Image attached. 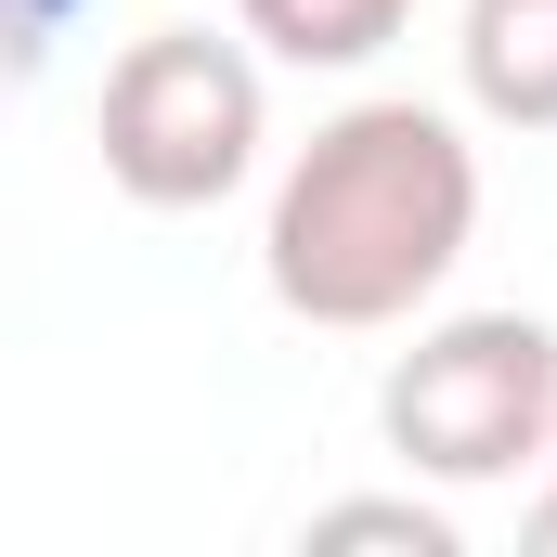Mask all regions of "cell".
I'll return each mask as SVG.
<instances>
[{"label": "cell", "mask_w": 557, "mask_h": 557, "mask_svg": "<svg viewBox=\"0 0 557 557\" xmlns=\"http://www.w3.org/2000/svg\"><path fill=\"white\" fill-rule=\"evenodd\" d=\"M467 234H480V143L441 104L376 91L298 143V169L273 182V221H260V273L298 324L376 337L454 285Z\"/></svg>", "instance_id": "6da1fadb"}, {"label": "cell", "mask_w": 557, "mask_h": 557, "mask_svg": "<svg viewBox=\"0 0 557 557\" xmlns=\"http://www.w3.org/2000/svg\"><path fill=\"white\" fill-rule=\"evenodd\" d=\"M376 428L416 480H519L532 454H557V324L545 311H454L389 363Z\"/></svg>", "instance_id": "7a4b0ae2"}, {"label": "cell", "mask_w": 557, "mask_h": 557, "mask_svg": "<svg viewBox=\"0 0 557 557\" xmlns=\"http://www.w3.org/2000/svg\"><path fill=\"white\" fill-rule=\"evenodd\" d=\"M260 169V65L208 26H156L104 78V182L131 208H221Z\"/></svg>", "instance_id": "3957f363"}, {"label": "cell", "mask_w": 557, "mask_h": 557, "mask_svg": "<svg viewBox=\"0 0 557 557\" xmlns=\"http://www.w3.org/2000/svg\"><path fill=\"white\" fill-rule=\"evenodd\" d=\"M467 104L493 131H557V0H467Z\"/></svg>", "instance_id": "277c9868"}, {"label": "cell", "mask_w": 557, "mask_h": 557, "mask_svg": "<svg viewBox=\"0 0 557 557\" xmlns=\"http://www.w3.org/2000/svg\"><path fill=\"white\" fill-rule=\"evenodd\" d=\"M416 0H234V26L285 65H376Z\"/></svg>", "instance_id": "5b68a950"}, {"label": "cell", "mask_w": 557, "mask_h": 557, "mask_svg": "<svg viewBox=\"0 0 557 557\" xmlns=\"http://www.w3.org/2000/svg\"><path fill=\"white\" fill-rule=\"evenodd\" d=\"M311 545H403V557H454V519L416 493H350V506H311Z\"/></svg>", "instance_id": "8992f818"}, {"label": "cell", "mask_w": 557, "mask_h": 557, "mask_svg": "<svg viewBox=\"0 0 557 557\" xmlns=\"http://www.w3.org/2000/svg\"><path fill=\"white\" fill-rule=\"evenodd\" d=\"M65 13H78V0H13V65H39V52L65 39Z\"/></svg>", "instance_id": "52a82bcc"}, {"label": "cell", "mask_w": 557, "mask_h": 557, "mask_svg": "<svg viewBox=\"0 0 557 557\" xmlns=\"http://www.w3.org/2000/svg\"><path fill=\"white\" fill-rule=\"evenodd\" d=\"M532 557H557V454H545V506H532Z\"/></svg>", "instance_id": "ba28073f"}]
</instances>
